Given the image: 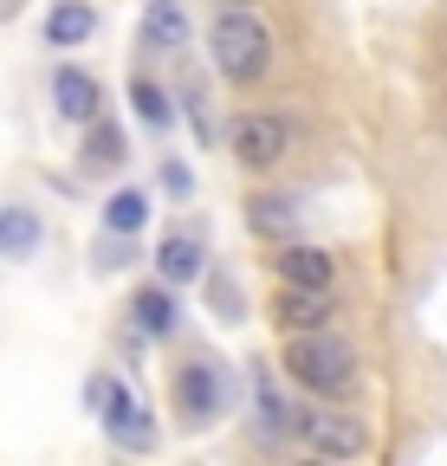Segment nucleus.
Returning a JSON list of instances; mask_svg holds the SVG:
<instances>
[{"instance_id": "1", "label": "nucleus", "mask_w": 447, "mask_h": 466, "mask_svg": "<svg viewBox=\"0 0 447 466\" xmlns=\"http://www.w3.org/2000/svg\"><path fill=\"white\" fill-rule=\"evenodd\" d=\"M208 52H214L220 78L253 85V78H266V66H272V33L253 20V7H220V14L208 20Z\"/></svg>"}, {"instance_id": "2", "label": "nucleus", "mask_w": 447, "mask_h": 466, "mask_svg": "<svg viewBox=\"0 0 447 466\" xmlns=\"http://www.w3.org/2000/svg\"><path fill=\"white\" fill-rule=\"evenodd\" d=\"M286 370H292L305 389H318V395H344V389L357 382V350H350L344 337L305 330V337L286 343Z\"/></svg>"}, {"instance_id": "3", "label": "nucleus", "mask_w": 447, "mask_h": 466, "mask_svg": "<svg viewBox=\"0 0 447 466\" xmlns=\"http://www.w3.org/2000/svg\"><path fill=\"white\" fill-rule=\"evenodd\" d=\"M299 434H305V447H318L324 460H357V453L370 447V434H363L357 415H299Z\"/></svg>"}, {"instance_id": "4", "label": "nucleus", "mask_w": 447, "mask_h": 466, "mask_svg": "<svg viewBox=\"0 0 447 466\" xmlns=\"http://www.w3.org/2000/svg\"><path fill=\"white\" fill-rule=\"evenodd\" d=\"M234 156H240L247 168H272L279 156H286V124H279V116H266V110L234 116Z\"/></svg>"}, {"instance_id": "5", "label": "nucleus", "mask_w": 447, "mask_h": 466, "mask_svg": "<svg viewBox=\"0 0 447 466\" xmlns=\"http://www.w3.org/2000/svg\"><path fill=\"white\" fill-rule=\"evenodd\" d=\"M97 415H104V428H110V441H117V447H137V453H149L156 447V421H149V408L117 382V389H110V401L97 408Z\"/></svg>"}, {"instance_id": "6", "label": "nucleus", "mask_w": 447, "mask_h": 466, "mask_svg": "<svg viewBox=\"0 0 447 466\" xmlns=\"http://www.w3.org/2000/svg\"><path fill=\"white\" fill-rule=\"evenodd\" d=\"M272 318H279V330L305 337V330H324L330 299H324V291H305V285H279V305H272Z\"/></svg>"}, {"instance_id": "7", "label": "nucleus", "mask_w": 447, "mask_h": 466, "mask_svg": "<svg viewBox=\"0 0 447 466\" xmlns=\"http://www.w3.org/2000/svg\"><path fill=\"white\" fill-rule=\"evenodd\" d=\"M279 285H305V291H330V253H318V247H279Z\"/></svg>"}, {"instance_id": "8", "label": "nucleus", "mask_w": 447, "mask_h": 466, "mask_svg": "<svg viewBox=\"0 0 447 466\" xmlns=\"http://www.w3.org/2000/svg\"><path fill=\"white\" fill-rule=\"evenodd\" d=\"M143 46H149V52H182V46H188L182 0H149V7H143Z\"/></svg>"}, {"instance_id": "9", "label": "nucleus", "mask_w": 447, "mask_h": 466, "mask_svg": "<svg viewBox=\"0 0 447 466\" xmlns=\"http://www.w3.org/2000/svg\"><path fill=\"white\" fill-rule=\"evenodd\" d=\"M52 97H59V116H72V124H97V78L91 72H78V66H66L59 78H52Z\"/></svg>"}, {"instance_id": "10", "label": "nucleus", "mask_w": 447, "mask_h": 466, "mask_svg": "<svg viewBox=\"0 0 447 466\" xmlns=\"http://www.w3.org/2000/svg\"><path fill=\"white\" fill-rule=\"evenodd\" d=\"M176 408H182L188 421H214L220 389H214V370H208V363H182V376H176Z\"/></svg>"}, {"instance_id": "11", "label": "nucleus", "mask_w": 447, "mask_h": 466, "mask_svg": "<svg viewBox=\"0 0 447 466\" xmlns=\"http://www.w3.org/2000/svg\"><path fill=\"white\" fill-rule=\"evenodd\" d=\"M156 272L169 279V285H195L208 266H201V247L188 240V233H169V240L156 247Z\"/></svg>"}, {"instance_id": "12", "label": "nucleus", "mask_w": 447, "mask_h": 466, "mask_svg": "<svg viewBox=\"0 0 447 466\" xmlns=\"http://www.w3.org/2000/svg\"><path fill=\"white\" fill-rule=\"evenodd\" d=\"M91 33H97V14L85 7V0H59L52 20H46V39H52V46H85Z\"/></svg>"}, {"instance_id": "13", "label": "nucleus", "mask_w": 447, "mask_h": 466, "mask_svg": "<svg viewBox=\"0 0 447 466\" xmlns=\"http://www.w3.org/2000/svg\"><path fill=\"white\" fill-rule=\"evenodd\" d=\"M39 247V214L33 208H0V259H26Z\"/></svg>"}, {"instance_id": "14", "label": "nucleus", "mask_w": 447, "mask_h": 466, "mask_svg": "<svg viewBox=\"0 0 447 466\" xmlns=\"http://www.w3.org/2000/svg\"><path fill=\"white\" fill-rule=\"evenodd\" d=\"M143 220H149V201H143L137 188H117V195L104 201V227H110V233H137Z\"/></svg>"}, {"instance_id": "15", "label": "nucleus", "mask_w": 447, "mask_h": 466, "mask_svg": "<svg viewBox=\"0 0 447 466\" xmlns=\"http://www.w3.org/2000/svg\"><path fill=\"white\" fill-rule=\"evenodd\" d=\"M247 220H253L259 233H292V227H299V201H286V195H259V201L247 208Z\"/></svg>"}, {"instance_id": "16", "label": "nucleus", "mask_w": 447, "mask_h": 466, "mask_svg": "<svg viewBox=\"0 0 447 466\" xmlns=\"http://www.w3.org/2000/svg\"><path fill=\"white\" fill-rule=\"evenodd\" d=\"M130 311H137V324H143L149 337L176 330V299H169V291H156V285H149V291H137V305H130Z\"/></svg>"}, {"instance_id": "17", "label": "nucleus", "mask_w": 447, "mask_h": 466, "mask_svg": "<svg viewBox=\"0 0 447 466\" xmlns=\"http://www.w3.org/2000/svg\"><path fill=\"white\" fill-rule=\"evenodd\" d=\"M124 162V137L110 130V124H91V143H85V168L104 175V168H117Z\"/></svg>"}, {"instance_id": "18", "label": "nucleus", "mask_w": 447, "mask_h": 466, "mask_svg": "<svg viewBox=\"0 0 447 466\" xmlns=\"http://www.w3.org/2000/svg\"><path fill=\"white\" fill-rule=\"evenodd\" d=\"M130 104H137V116H143L149 130H162V124L176 116V110H169V97H162V91H156L149 78H137V85H130Z\"/></svg>"}, {"instance_id": "19", "label": "nucleus", "mask_w": 447, "mask_h": 466, "mask_svg": "<svg viewBox=\"0 0 447 466\" xmlns=\"http://www.w3.org/2000/svg\"><path fill=\"white\" fill-rule=\"evenodd\" d=\"M110 389H117L110 376H91V382H85V401H91V408H104V401H110Z\"/></svg>"}, {"instance_id": "20", "label": "nucleus", "mask_w": 447, "mask_h": 466, "mask_svg": "<svg viewBox=\"0 0 447 466\" xmlns=\"http://www.w3.org/2000/svg\"><path fill=\"white\" fill-rule=\"evenodd\" d=\"M220 7H253V0H220Z\"/></svg>"}, {"instance_id": "21", "label": "nucleus", "mask_w": 447, "mask_h": 466, "mask_svg": "<svg viewBox=\"0 0 447 466\" xmlns=\"http://www.w3.org/2000/svg\"><path fill=\"white\" fill-rule=\"evenodd\" d=\"M311 466H324V460H311Z\"/></svg>"}]
</instances>
